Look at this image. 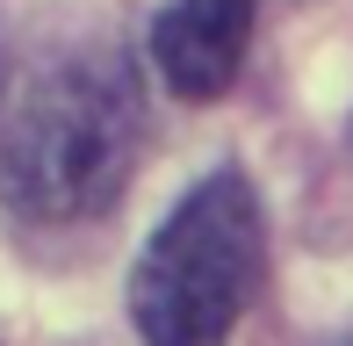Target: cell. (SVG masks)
Instances as JSON below:
<instances>
[{
	"instance_id": "6da1fadb",
	"label": "cell",
	"mask_w": 353,
	"mask_h": 346,
	"mask_svg": "<svg viewBox=\"0 0 353 346\" xmlns=\"http://www.w3.org/2000/svg\"><path fill=\"white\" fill-rule=\"evenodd\" d=\"M144 137L137 80L116 51H79L0 108V202L29 224H72L123 195Z\"/></svg>"
},
{
	"instance_id": "7a4b0ae2",
	"label": "cell",
	"mask_w": 353,
	"mask_h": 346,
	"mask_svg": "<svg viewBox=\"0 0 353 346\" xmlns=\"http://www.w3.org/2000/svg\"><path fill=\"white\" fill-rule=\"evenodd\" d=\"M260 289V202L231 166L195 181L130 267L144 346H223Z\"/></svg>"
},
{
	"instance_id": "3957f363",
	"label": "cell",
	"mask_w": 353,
	"mask_h": 346,
	"mask_svg": "<svg viewBox=\"0 0 353 346\" xmlns=\"http://www.w3.org/2000/svg\"><path fill=\"white\" fill-rule=\"evenodd\" d=\"M260 0H173L152 22V65L181 101H216L238 80Z\"/></svg>"
},
{
	"instance_id": "277c9868",
	"label": "cell",
	"mask_w": 353,
	"mask_h": 346,
	"mask_svg": "<svg viewBox=\"0 0 353 346\" xmlns=\"http://www.w3.org/2000/svg\"><path fill=\"white\" fill-rule=\"evenodd\" d=\"M0 87H8V29H0Z\"/></svg>"
}]
</instances>
